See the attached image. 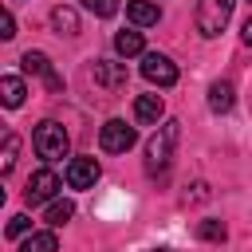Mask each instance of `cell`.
I'll use <instances>...</instances> for the list:
<instances>
[{
	"label": "cell",
	"mask_w": 252,
	"mask_h": 252,
	"mask_svg": "<svg viewBox=\"0 0 252 252\" xmlns=\"http://www.w3.org/2000/svg\"><path fill=\"white\" fill-rule=\"evenodd\" d=\"M177 138H181V122H161L158 126V134L150 138V146H146V169L150 173H165V165H169V158H173V146H177Z\"/></svg>",
	"instance_id": "6da1fadb"
},
{
	"label": "cell",
	"mask_w": 252,
	"mask_h": 252,
	"mask_svg": "<svg viewBox=\"0 0 252 252\" xmlns=\"http://www.w3.org/2000/svg\"><path fill=\"white\" fill-rule=\"evenodd\" d=\"M32 146H35V154L43 158V161H59V158H67V150H71V138H67V130L59 126V122H39L35 126V134H32Z\"/></svg>",
	"instance_id": "7a4b0ae2"
},
{
	"label": "cell",
	"mask_w": 252,
	"mask_h": 252,
	"mask_svg": "<svg viewBox=\"0 0 252 252\" xmlns=\"http://www.w3.org/2000/svg\"><path fill=\"white\" fill-rule=\"evenodd\" d=\"M232 4L236 0H201L197 4V32L205 39H217L224 32V24L232 20Z\"/></svg>",
	"instance_id": "3957f363"
},
{
	"label": "cell",
	"mask_w": 252,
	"mask_h": 252,
	"mask_svg": "<svg viewBox=\"0 0 252 252\" xmlns=\"http://www.w3.org/2000/svg\"><path fill=\"white\" fill-rule=\"evenodd\" d=\"M142 75L154 87H173L177 83V63L169 55H161V51H146L142 55Z\"/></svg>",
	"instance_id": "277c9868"
},
{
	"label": "cell",
	"mask_w": 252,
	"mask_h": 252,
	"mask_svg": "<svg viewBox=\"0 0 252 252\" xmlns=\"http://www.w3.org/2000/svg\"><path fill=\"white\" fill-rule=\"evenodd\" d=\"M134 142H138V134H134V126H126L122 118H110V122L98 130V146H102L106 154H126Z\"/></svg>",
	"instance_id": "5b68a950"
},
{
	"label": "cell",
	"mask_w": 252,
	"mask_h": 252,
	"mask_svg": "<svg viewBox=\"0 0 252 252\" xmlns=\"http://www.w3.org/2000/svg\"><path fill=\"white\" fill-rule=\"evenodd\" d=\"M55 193H59V177H55V169H35V173L28 177V189H24L28 205H51Z\"/></svg>",
	"instance_id": "8992f818"
},
{
	"label": "cell",
	"mask_w": 252,
	"mask_h": 252,
	"mask_svg": "<svg viewBox=\"0 0 252 252\" xmlns=\"http://www.w3.org/2000/svg\"><path fill=\"white\" fill-rule=\"evenodd\" d=\"M98 173H102V169H98L94 158H71V161H67V185H71V189H91V185L98 181Z\"/></svg>",
	"instance_id": "52a82bcc"
},
{
	"label": "cell",
	"mask_w": 252,
	"mask_h": 252,
	"mask_svg": "<svg viewBox=\"0 0 252 252\" xmlns=\"http://www.w3.org/2000/svg\"><path fill=\"white\" fill-rule=\"evenodd\" d=\"M91 79H94L102 91H118V87H126V63L94 59V67H91Z\"/></svg>",
	"instance_id": "ba28073f"
},
{
	"label": "cell",
	"mask_w": 252,
	"mask_h": 252,
	"mask_svg": "<svg viewBox=\"0 0 252 252\" xmlns=\"http://www.w3.org/2000/svg\"><path fill=\"white\" fill-rule=\"evenodd\" d=\"M20 63H24V71H28V75H39L51 91H59V87H63V79L51 71V59H47L43 51H24V59H20Z\"/></svg>",
	"instance_id": "9c48e42d"
},
{
	"label": "cell",
	"mask_w": 252,
	"mask_h": 252,
	"mask_svg": "<svg viewBox=\"0 0 252 252\" xmlns=\"http://www.w3.org/2000/svg\"><path fill=\"white\" fill-rule=\"evenodd\" d=\"M161 114H165L161 94H138V98H134V118H138V122L158 126V122H161Z\"/></svg>",
	"instance_id": "30bf717a"
},
{
	"label": "cell",
	"mask_w": 252,
	"mask_h": 252,
	"mask_svg": "<svg viewBox=\"0 0 252 252\" xmlns=\"http://www.w3.org/2000/svg\"><path fill=\"white\" fill-rule=\"evenodd\" d=\"M126 16H130L134 28H150V24L161 20V8L154 0H126Z\"/></svg>",
	"instance_id": "8fae6325"
},
{
	"label": "cell",
	"mask_w": 252,
	"mask_h": 252,
	"mask_svg": "<svg viewBox=\"0 0 252 252\" xmlns=\"http://www.w3.org/2000/svg\"><path fill=\"white\" fill-rule=\"evenodd\" d=\"M232 102H236V91H232V83L217 79V83L209 87V110H213V114H228V110H232Z\"/></svg>",
	"instance_id": "7c38bea8"
},
{
	"label": "cell",
	"mask_w": 252,
	"mask_h": 252,
	"mask_svg": "<svg viewBox=\"0 0 252 252\" xmlns=\"http://www.w3.org/2000/svg\"><path fill=\"white\" fill-rule=\"evenodd\" d=\"M114 51H118V55H126V59H130V55H142V51H146L142 32H138V28H122V32L114 35Z\"/></svg>",
	"instance_id": "4fadbf2b"
},
{
	"label": "cell",
	"mask_w": 252,
	"mask_h": 252,
	"mask_svg": "<svg viewBox=\"0 0 252 252\" xmlns=\"http://www.w3.org/2000/svg\"><path fill=\"white\" fill-rule=\"evenodd\" d=\"M24 94H28V87H24L20 75H4V79H0V102H4L8 110H16V106L24 102Z\"/></svg>",
	"instance_id": "5bb4252c"
},
{
	"label": "cell",
	"mask_w": 252,
	"mask_h": 252,
	"mask_svg": "<svg viewBox=\"0 0 252 252\" xmlns=\"http://www.w3.org/2000/svg\"><path fill=\"white\" fill-rule=\"evenodd\" d=\"M51 28H55L59 35H75V32H79V16H75V8H63V4H59V8L51 12Z\"/></svg>",
	"instance_id": "9a60e30c"
},
{
	"label": "cell",
	"mask_w": 252,
	"mask_h": 252,
	"mask_svg": "<svg viewBox=\"0 0 252 252\" xmlns=\"http://www.w3.org/2000/svg\"><path fill=\"white\" fill-rule=\"evenodd\" d=\"M20 252H59V240H55V232H32V236H24Z\"/></svg>",
	"instance_id": "2e32d148"
},
{
	"label": "cell",
	"mask_w": 252,
	"mask_h": 252,
	"mask_svg": "<svg viewBox=\"0 0 252 252\" xmlns=\"http://www.w3.org/2000/svg\"><path fill=\"white\" fill-rule=\"evenodd\" d=\"M71 217H75V205H71L67 197H55V201L47 205V224H51V228H59V224H67Z\"/></svg>",
	"instance_id": "e0dca14e"
},
{
	"label": "cell",
	"mask_w": 252,
	"mask_h": 252,
	"mask_svg": "<svg viewBox=\"0 0 252 252\" xmlns=\"http://www.w3.org/2000/svg\"><path fill=\"white\" fill-rule=\"evenodd\" d=\"M16 154H20V138L8 130V134H4V158H0V173H12V165H16Z\"/></svg>",
	"instance_id": "ac0fdd59"
},
{
	"label": "cell",
	"mask_w": 252,
	"mask_h": 252,
	"mask_svg": "<svg viewBox=\"0 0 252 252\" xmlns=\"http://www.w3.org/2000/svg\"><path fill=\"white\" fill-rule=\"evenodd\" d=\"M197 236L201 240H224V224L220 220H201L197 224Z\"/></svg>",
	"instance_id": "d6986e66"
},
{
	"label": "cell",
	"mask_w": 252,
	"mask_h": 252,
	"mask_svg": "<svg viewBox=\"0 0 252 252\" xmlns=\"http://www.w3.org/2000/svg\"><path fill=\"white\" fill-rule=\"evenodd\" d=\"M83 8L106 20V16H114V12H118V0H83Z\"/></svg>",
	"instance_id": "ffe728a7"
},
{
	"label": "cell",
	"mask_w": 252,
	"mask_h": 252,
	"mask_svg": "<svg viewBox=\"0 0 252 252\" xmlns=\"http://www.w3.org/2000/svg\"><path fill=\"white\" fill-rule=\"evenodd\" d=\"M28 228H32V220H28L24 213H16V217L8 220V240H20V236H28Z\"/></svg>",
	"instance_id": "44dd1931"
},
{
	"label": "cell",
	"mask_w": 252,
	"mask_h": 252,
	"mask_svg": "<svg viewBox=\"0 0 252 252\" xmlns=\"http://www.w3.org/2000/svg\"><path fill=\"white\" fill-rule=\"evenodd\" d=\"M12 35H16V20H12V12L4 8V12H0V39H12Z\"/></svg>",
	"instance_id": "7402d4cb"
},
{
	"label": "cell",
	"mask_w": 252,
	"mask_h": 252,
	"mask_svg": "<svg viewBox=\"0 0 252 252\" xmlns=\"http://www.w3.org/2000/svg\"><path fill=\"white\" fill-rule=\"evenodd\" d=\"M240 39H244V43H252V16L240 24Z\"/></svg>",
	"instance_id": "603a6c76"
},
{
	"label": "cell",
	"mask_w": 252,
	"mask_h": 252,
	"mask_svg": "<svg viewBox=\"0 0 252 252\" xmlns=\"http://www.w3.org/2000/svg\"><path fill=\"white\" fill-rule=\"evenodd\" d=\"M158 252H169V248H158Z\"/></svg>",
	"instance_id": "cb8c5ba5"
}]
</instances>
